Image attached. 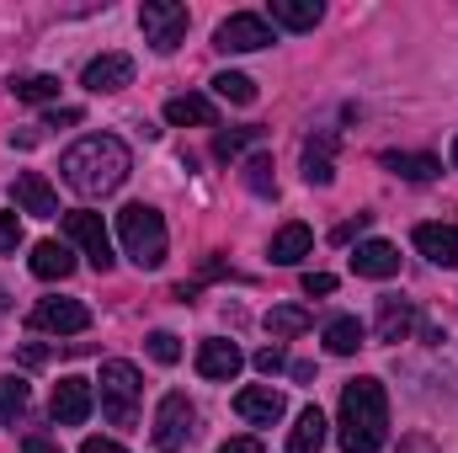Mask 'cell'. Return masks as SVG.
<instances>
[{"mask_svg":"<svg viewBox=\"0 0 458 453\" xmlns=\"http://www.w3.org/2000/svg\"><path fill=\"white\" fill-rule=\"evenodd\" d=\"M331 176H336V133L315 128L304 139V182L310 187H331Z\"/></svg>","mask_w":458,"mask_h":453,"instance_id":"12","label":"cell"},{"mask_svg":"<svg viewBox=\"0 0 458 453\" xmlns=\"http://www.w3.org/2000/svg\"><path fill=\"white\" fill-rule=\"evenodd\" d=\"M304 294H310V299H315V294H336V278H331V272H310V278H304Z\"/></svg>","mask_w":458,"mask_h":453,"instance_id":"37","label":"cell"},{"mask_svg":"<svg viewBox=\"0 0 458 453\" xmlns=\"http://www.w3.org/2000/svg\"><path fill=\"white\" fill-rule=\"evenodd\" d=\"M411 326H416V304L411 299H400V294L378 299V341H405Z\"/></svg>","mask_w":458,"mask_h":453,"instance_id":"19","label":"cell"},{"mask_svg":"<svg viewBox=\"0 0 458 453\" xmlns=\"http://www.w3.org/2000/svg\"><path fill=\"white\" fill-rule=\"evenodd\" d=\"M97 411V389H91V379H81V373H70V379H59L54 384V400H48V416L59 422V427H81L86 416Z\"/></svg>","mask_w":458,"mask_h":453,"instance_id":"9","label":"cell"},{"mask_svg":"<svg viewBox=\"0 0 458 453\" xmlns=\"http://www.w3.org/2000/svg\"><path fill=\"white\" fill-rule=\"evenodd\" d=\"M81 453H128L123 443H113V438H86L81 443Z\"/></svg>","mask_w":458,"mask_h":453,"instance_id":"38","label":"cell"},{"mask_svg":"<svg viewBox=\"0 0 458 453\" xmlns=\"http://www.w3.org/2000/svg\"><path fill=\"white\" fill-rule=\"evenodd\" d=\"M245 187L256 198H277V176H272V155H250L245 160Z\"/></svg>","mask_w":458,"mask_h":453,"instance_id":"30","label":"cell"},{"mask_svg":"<svg viewBox=\"0 0 458 453\" xmlns=\"http://www.w3.org/2000/svg\"><path fill=\"white\" fill-rule=\"evenodd\" d=\"M310 245H315V229L310 225H283L272 235V261H277V267H293V261L310 256Z\"/></svg>","mask_w":458,"mask_h":453,"instance_id":"21","label":"cell"},{"mask_svg":"<svg viewBox=\"0 0 458 453\" xmlns=\"http://www.w3.org/2000/svg\"><path fill=\"white\" fill-rule=\"evenodd\" d=\"M384 171H394V176H405V182H432V176L443 171V160H437V155H400V150H389V155H384Z\"/></svg>","mask_w":458,"mask_h":453,"instance_id":"25","label":"cell"},{"mask_svg":"<svg viewBox=\"0 0 458 453\" xmlns=\"http://www.w3.org/2000/svg\"><path fill=\"white\" fill-rule=\"evenodd\" d=\"M21 411H27V379L0 373V422H16Z\"/></svg>","mask_w":458,"mask_h":453,"instance_id":"31","label":"cell"},{"mask_svg":"<svg viewBox=\"0 0 458 453\" xmlns=\"http://www.w3.org/2000/svg\"><path fill=\"white\" fill-rule=\"evenodd\" d=\"M91 326V310L81 299H38L32 304V331H54V337H81Z\"/></svg>","mask_w":458,"mask_h":453,"instance_id":"10","label":"cell"},{"mask_svg":"<svg viewBox=\"0 0 458 453\" xmlns=\"http://www.w3.org/2000/svg\"><path fill=\"white\" fill-rule=\"evenodd\" d=\"M128 144L113 139V133H86L81 144H70L64 150V160H59V176L81 192V198H107L117 192L123 182H128Z\"/></svg>","mask_w":458,"mask_h":453,"instance_id":"1","label":"cell"},{"mask_svg":"<svg viewBox=\"0 0 458 453\" xmlns=\"http://www.w3.org/2000/svg\"><path fill=\"white\" fill-rule=\"evenodd\" d=\"M64 240H70V245H81V251H86V261H91L97 272H113V240H107L102 214H91V209L64 214Z\"/></svg>","mask_w":458,"mask_h":453,"instance_id":"7","label":"cell"},{"mask_svg":"<svg viewBox=\"0 0 458 453\" xmlns=\"http://www.w3.org/2000/svg\"><path fill=\"white\" fill-rule=\"evenodd\" d=\"M165 123L171 128H214V102L208 97H171L165 102Z\"/></svg>","mask_w":458,"mask_h":453,"instance_id":"20","label":"cell"},{"mask_svg":"<svg viewBox=\"0 0 458 453\" xmlns=\"http://www.w3.org/2000/svg\"><path fill=\"white\" fill-rule=\"evenodd\" d=\"M21 363H27V368H38V363H48V346H21Z\"/></svg>","mask_w":458,"mask_h":453,"instance_id":"41","label":"cell"},{"mask_svg":"<svg viewBox=\"0 0 458 453\" xmlns=\"http://www.w3.org/2000/svg\"><path fill=\"white\" fill-rule=\"evenodd\" d=\"M261 139H267V128H219L214 133V155L219 160H240L245 150H261Z\"/></svg>","mask_w":458,"mask_h":453,"instance_id":"26","label":"cell"},{"mask_svg":"<svg viewBox=\"0 0 458 453\" xmlns=\"http://www.w3.org/2000/svg\"><path fill=\"white\" fill-rule=\"evenodd\" d=\"M192 432H198V406H192L182 389L160 395V406H155V443L171 453V449H182Z\"/></svg>","mask_w":458,"mask_h":453,"instance_id":"6","label":"cell"},{"mask_svg":"<svg viewBox=\"0 0 458 453\" xmlns=\"http://www.w3.org/2000/svg\"><path fill=\"white\" fill-rule=\"evenodd\" d=\"M362 337H368V331H362L357 315H336V321H326V346H331L336 357H352V352L362 346Z\"/></svg>","mask_w":458,"mask_h":453,"instance_id":"27","label":"cell"},{"mask_svg":"<svg viewBox=\"0 0 458 453\" xmlns=\"http://www.w3.org/2000/svg\"><path fill=\"white\" fill-rule=\"evenodd\" d=\"M149 357L171 368V363H182V341L171 337V331H155V337H149Z\"/></svg>","mask_w":458,"mask_h":453,"instance_id":"32","label":"cell"},{"mask_svg":"<svg viewBox=\"0 0 458 453\" xmlns=\"http://www.w3.org/2000/svg\"><path fill=\"white\" fill-rule=\"evenodd\" d=\"M352 272H357V278H378V283H384V278H394V272H400V251H394L389 240H362V245L352 251Z\"/></svg>","mask_w":458,"mask_h":453,"instance_id":"15","label":"cell"},{"mask_svg":"<svg viewBox=\"0 0 458 453\" xmlns=\"http://www.w3.org/2000/svg\"><path fill=\"white\" fill-rule=\"evenodd\" d=\"M11 97L16 102H54L59 97V75H21V81H11Z\"/></svg>","mask_w":458,"mask_h":453,"instance_id":"29","label":"cell"},{"mask_svg":"<svg viewBox=\"0 0 458 453\" xmlns=\"http://www.w3.org/2000/svg\"><path fill=\"white\" fill-rule=\"evenodd\" d=\"M320 443H326V416H320V406H304L299 427L288 432V453H320Z\"/></svg>","mask_w":458,"mask_h":453,"instance_id":"24","label":"cell"},{"mask_svg":"<svg viewBox=\"0 0 458 453\" xmlns=\"http://www.w3.org/2000/svg\"><path fill=\"white\" fill-rule=\"evenodd\" d=\"M11 198H16V209L32 214V219H59V198H54V187H48L38 171H21V176L11 182Z\"/></svg>","mask_w":458,"mask_h":453,"instance_id":"13","label":"cell"},{"mask_svg":"<svg viewBox=\"0 0 458 453\" xmlns=\"http://www.w3.org/2000/svg\"><path fill=\"white\" fill-rule=\"evenodd\" d=\"M416 251L437 267H458V229L454 225H416Z\"/></svg>","mask_w":458,"mask_h":453,"instance_id":"18","label":"cell"},{"mask_svg":"<svg viewBox=\"0 0 458 453\" xmlns=\"http://www.w3.org/2000/svg\"><path fill=\"white\" fill-rule=\"evenodd\" d=\"M117 240H123V251L133 256V267H144V272H155L160 261H165V219L149 209V203H128L123 214H117Z\"/></svg>","mask_w":458,"mask_h":453,"instance_id":"3","label":"cell"},{"mask_svg":"<svg viewBox=\"0 0 458 453\" xmlns=\"http://www.w3.org/2000/svg\"><path fill=\"white\" fill-rule=\"evenodd\" d=\"M187 5L176 0H144L139 5V27H144V43H155V54H171L182 38H187Z\"/></svg>","mask_w":458,"mask_h":453,"instance_id":"5","label":"cell"},{"mask_svg":"<svg viewBox=\"0 0 458 453\" xmlns=\"http://www.w3.org/2000/svg\"><path fill=\"white\" fill-rule=\"evenodd\" d=\"M16 245H21V219L0 214V256H16Z\"/></svg>","mask_w":458,"mask_h":453,"instance_id":"33","label":"cell"},{"mask_svg":"<svg viewBox=\"0 0 458 453\" xmlns=\"http://www.w3.org/2000/svg\"><path fill=\"white\" fill-rule=\"evenodd\" d=\"M267 11H272V21L288 27V32H310V27L320 21V0H272Z\"/></svg>","mask_w":458,"mask_h":453,"instance_id":"23","label":"cell"},{"mask_svg":"<svg viewBox=\"0 0 458 453\" xmlns=\"http://www.w3.org/2000/svg\"><path fill=\"white\" fill-rule=\"evenodd\" d=\"M27 267H32V278H43V283L70 278V272H75V251H70V240H38Z\"/></svg>","mask_w":458,"mask_h":453,"instance_id":"17","label":"cell"},{"mask_svg":"<svg viewBox=\"0 0 458 453\" xmlns=\"http://www.w3.org/2000/svg\"><path fill=\"white\" fill-rule=\"evenodd\" d=\"M21 453H59V443H54V438H43V432H32V438L21 443Z\"/></svg>","mask_w":458,"mask_h":453,"instance_id":"40","label":"cell"},{"mask_svg":"<svg viewBox=\"0 0 458 453\" xmlns=\"http://www.w3.org/2000/svg\"><path fill=\"white\" fill-rule=\"evenodd\" d=\"M283 395L272 389V384H250V389H240L234 395V416L240 422H256V427H272V422H283Z\"/></svg>","mask_w":458,"mask_h":453,"instance_id":"14","label":"cell"},{"mask_svg":"<svg viewBox=\"0 0 458 453\" xmlns=\"http://www.w3.org/2000/svg\"><path fill=\"white\" fill-rule=\"evenodd\" d=\"M102 416L113 422V427H133L139 422V395H144V379H139V368L133 363H102Z\"/></svg>","mask_w":458,"mask_h":453,"instance_id":"4","label":"cell"},{"mask_svg":"<svg viewBox=\"0 0 458 453\" xmlns=\"http://www.w3.org/2000/svg\"><path fill=\"white\" fill-rule=\"evenodd\" d=\"M342 449L346 453H378L389 438V395L378 379H352L342 389Z\"/></svg>","mask_w":458,"mask_h":453,"instance_id":"2","label":"cell"},{"mask_svg":"<svg viewBox=\"0 0 458 453\" xmlns=\"http://www.w3.org/2000/svg\"><path fill=\"white\" fill-rule=\"evenodd\" d=\"M368 225H373V214H357V219H346V225L331 229V240H336V245H346V240H357V235H362Z\"/></svg>","mask_w":458,"mask_h":453,"instance_id":"35","label":"cell"},{"mask_svg":"<svg viewBox=\"0 0 458 453\" xmlns=\"http://www.w3.org/2000/svg\"><path fill=\"white\" fill-rule=\"evenodd\" d=\"M256 368H261L267 379H272V373H283V368H288V357H283V346H277V341H272V346H261V352H256Z\"/></svg>","mask_w":458,"mask_h":453,"instance_id":"34","label":"cell"},{"mask_svg":"<svg viewBox=\"0 0 458 453\" xmlns=\"http://www.w3.org/2000/svg\"><path fill=\"white\" fill-rule=\"evenodd\" d=\"M214 97L219 102H234V107H250L256 102V81L240 75V70H225V75H214Z\"/></svg>","mask_w":458,"mask_h":453,"instance_id":"28","label":"cell"},{"mask_svg":"<svg viewBox=\"0 0 458 453\" xmlns=\"http://www.w3.org/2000/svg\"><path fill=\"white\" fill-rule=\"evenodd\" d=\"M454 166H458V139H454Z\"/></svg>","mask_w":458,"mask_h":453,"instance_id":"42","label":"cell"},{"mask_svg":"<svg viewBox=\"0 0 458 453\" xmlns=\"http://www.w3.org/2000/svg\"><path fill=\"white\" fill-rule=\"evenodd\" d=\"M219 453H267L256 438H229V443H219Z\"/></svg>","mask_w":458,"mask_h":453,"instance_id":"39","label":"cell"},{"mask_svg":"<svg viewBox=\"0 0 458 453\" xmlns=\"http://www.w3.org/2000/svg\"><path fill=\"white\" fill-rule=\"evenodd\" d=\"M310 326H315V315H310L304 304H272V310H267V331H272V341L304 337Z\"/></svg>","mask_w":458,"mask_h":453,"instance_id":"22","label":"cell"},{"mask_svg":"<svg viewBox=\"0 0 458 453\" xmlns=\"http://www.w3.org/2000/svg\"><path fill=\"white\" fill-rule=\"evenodd\" d=\"M81 86H86V91H97V97H107V91H123V86H133V59H128V54H97V59L86 64Z\"/></svg>","mask_w":458,"mask_h":453,"instance_id":"11","label":"cell"},{"mask_svg":"<svg viewBox=\"0 0 458 453\" xmlns=\"http://www.w3.org/2000/svg\"><path fill=\"white\" fill-rule=\"evenodd\" d=\"M240 363H245V357H240V346L225 341V337H208L203 346H198V373H203V379H219V384H225V379L240 373Z\"/></svg>","mask_w":458,"mask_h":453,"instance_id":"16","label":"cell"},{"mask_svg":"<svg viewBox=\"0 0 458 453\" xmlns=\"http://www.w3.org/2000/svg\"><path fill=\"white\" fill-rule=\"evenodd\" d=\"M81 117H86V113H81V107H54V113L43 117V128H75Z\"/></svg>","mask_w":458,"mask_h":453,"instance_id":"36","label":"cell"},{"mask_svg":"<svg viewBox=\"0 0 458 453\" xmlns=\"http://www.w3.org/2000/svg\"><path fill=\"white\" fill-rule=\"evenodd\" d=\"M272 43V27H267V16H256V11H234L225 16L219 27H214V48H225V54H256V48H267Z\"/></svg>","mask_w":458,"mask_h":453,"instance_id":"8","label":"cell"}]
</instances>
